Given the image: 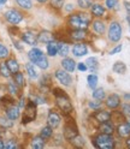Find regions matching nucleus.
I'll return each mask as SVG.
<instances>
[{
	"label": "nucleus",
	"instance_id": "423d86ee",
	"mask_svg": "<svg viewBox=\"0 0 130 149\" xmlns=\"http://www.w3.org/2000/svg\"><path fill=\"white\" fill-rule=\"evenodd\" d=\"M4 16H5V19L13 25L21 23L23 19V13L20 12L18 10H16V8H10V10H7Z\"/></svg>",
	"mask_w": 130,
	"mask_h": 149
},
{
	"label": "nucleus",
	"instance_id": "5701e85b",
	"mask_svg": "<svg viewBox=\"0 0 130 149\" xmlns=\"http://www.w3.org/2000/svg\"><path fill=\"white\" fill-rule=\"evenodd\" d=\"M54 40L53 39V35L50 33V31H41L39 35H38V42H41V43H47L50 41Z\"/></svg>",
	"mask_w": 130,
	"mask_h": 149
},
{
	"label": "nucleus",
	"instance_id": "bb28decb",
	"mask_svg": "<svg viewBox=\"0 0 130 149\" xmlns=\"http://www.w3.org/2000/svg\"><path fill=\"white\" fill-rule=\"evenodd\" d=\"M5 63H6L7 68L10 69V71H11L12 73H16V72H18V70H20V64H18V61H17L16 59L10 58V59H7Z\"/></svg>",
	"mask_w": 130,
	"mask_h": 149
},
{
	"label": "nucleus",
	"instance_id": "8fccbe9b",
	"mask_svg": "<svg viewBox=\"0 0 130 149\" xmlns=\"http://www.w3.org/2000/svg\"><path fill=\"white\" fill-rule=\"evenodd\" d=\"M124 6H125V10L128 11V13L130 15V3L129 1H125L124 3Z\"/></svg>",
	"mask_w": 130,
	"mask_h": 149
},
{
	"label": "nucleus",
	"instance_id": "3c124183",
	"mask_svg": "<svg viewBox=\"0 0 130 149\" xmlns=\"http://www.w3.org/2000/svg\"><path fill=\"white\" fill-rule=\"evenodd\" d=\"M125 144H127V147L130 149V136L129 137H127V141H125Z\"/></svg>",
	"mask_w": 130,
	"mask_h": 149
},
{
	"label": "nucleus",
	"instance_id": "f3484780",
	"mask_svg": "<svg viewBox=\"0 0 130 149\" xmlns=\"http://www.w3.org/2000/svg\"><path fill=\"white\" fill-rule=\"evenodd\" d=\"M62 66L64 70H66L68 72H73L75 69L77 68V65L75 63V60L71 59V58H64L62 61Z\"/></svg>",
	"mask_w": 130,
	"mask_h": 149
},
{
	"label": "nucleus",
	"instance_id": "6e6552de",
	"mask_svg": "<svg viewBox=\"0 0 130 149\" xmlns=\"http://www.w3.org/2000/svg\"><path fill=\"white\" fill-rule=\"evenodd\" d=\"M54 76L59 81V83H62V84L65 86V87H69L71 84V82H72L70 73H68V71L64 70V69L63 70H57L54 72Z\"/></svg>",
	"mask_w": 130,
	"mask_h": 149
},
{
	"label": "nucleus",
	"instance_id": "aec40b11",
	"mask_svg": "<svg viewBox=\"0 0 130 149\" xmlns=\"http://www.w3.org/2000/svg\"><path fill=\"white\" fill-rule=\"evenodd\" d=\"M6 117L10 118L11 120H16L18 117H20V107L11 105L10 107L6 108Z\"/></svg>",
	"mask_w": 130,
	"mask_h": 149
},
{
	"label": "nucleus",
	"instance_id": "f704fd0d",
	"mask_svg": "<svg viewBox=\"0 0 130 149\" xmlns=\"http://www.w3.org/2000/svg\"><path fill=\"white\" fill-rule=\"evenodd\" d=\"M69 53V45L65 42H59V48H58V54L62 57H66Z\"/></svg>",
	"mask_w": 130,
	"mask_h": 149
},
{
	"label": "nucleus",
	"instance_id": "6e6d98bb",
	"mask_svg": "<svg viewBox=\"0 0 130 149\" xmlns=\"http://www.w3.org/2000/svg\"><path fill=\"white\" fill-rule=\"evenodd\" d=\"M124 99H125V100H130V94H125V95H124Z\"/></svg>",
	"mask_w": 130,
	"mask_h": 149
},
{
	"label": "nucleus",
	"instance_id": "2f4dec72",
	"mask_svg": "<svg viewBox=\"0 0 130 149\" xmlns=\"http://www.w3.org/2000/svg\"><path fill=\"white\" fill-rule=\"evenodd\" d=\"M87 82H88V87L92 88V89H95L96 86H98V82H99V78L96 74H89L87 77Z\"/></svg>",
	"mask_w": 130,
	"mask_h": 149
},
{
	"label": "nucleus",
	"instance_id": "864d4df0",
	"mask_svg": "<svg viewBox=\"0 0 130 149\" xmlns=\"http://www.w3.org/2000/svg\"><path fill=\"white\" fill-rule=\"evenodd\" d=\"M3 148H5V144L3 143V141L0 139V149H3Z\"/></svg>",
	"mask_w": 130,
	"mask_h": 149
},
{
	"label": "nucleus",
	"instance_id": "c9c22d12",
	"mask_svg": "<svg viewBox=\"0 0 130 149\" xmlns=\"http://www.w3.org/2000/svg\"><path fill=\"white\" fill-rule=\"evenodd\" d=\"M11 71H10V69L7 68V65H6V63H3V64H0V74H1L3 77H10L11 76Z\"/></svg>",
	"mask_w": 130,
	"mask_h": 149
},
{
	"label": "nucleus",
	"instance_id": "5fc2aeb1",
	"mask_svg": "<svg viewBox=\"0 0 130 149\" xmlns=\"http://www.w3.org/2000/svg\"><path fill=\"white\" fill-rule=\"evenodd\" d=\"M36 1H38V3H41V4H43V3H47L48 0H36Z\"/></svg>",
	"mask_w": 130,
	"mask_h": 149
},
{
	"label": "nucleus",
	"instance_id": "a19ab883",
	"mask_svg": "<svg viewBox=\"0 0 130 149\" xmlns=\"http://www.w3.org/2000/svg\"><path fill=\"white\" fill-rule=\"evenodd\" d=\"M50 5L53 8H60L62 6H64V0H50Z\"/></svg>",
	"mask_w": 130,
	"mask_h": 149
},
{
	"label": "nucleus",
	"instance_id": "4c0bfd02",
	"mask_svg": "<svg viewBox=\"0 0 130 149\" xmlns=\"http://www.w3.org/2000/svg\"><path fill=\"white\" fill-rule=\"evenodd\" d=\"M77 4H78V6L81 8L86 10V8L92 7V5L94 4V3H93V0H77Z\"/></svg>",
	"mask_w": 130,
	"mask_h": 149
},
{
	"label": "nucleus",
	"instance_id": "13d9d810",
	"mask_svg": "<svg viewBox=\"0 0 130 149\" xmlns=\"http://www.w3.org/2000/svg\"><path fill=\"white\" fill-rule=\"evenodd\" d=\"M6 1H7V0H0V5H4Z\"/></svg>",
	"mask_w": 130,
	"mask_h": 149
},
{
	"label": "nucleus",
	"instance_id": "7ed1b4c3",
	"mask_svg": "<svg viewBox=\"0 0 130 149\" xmlns=\"http://www.w3.org/2000/svg\"><path fill=\"white\" fill-rule=\"evenodd\" d=\"M93 146L100 149H113L116 147V142L112 135L100 132L93 138Z\"/></svg>",
	"mask_w": 130,
	"mask_h": 149
},
{
	"label": "nucleus",
	"instance_id": "f03ea898",
	"mask_svg": "<svg viewBox=\"0 0 130 149\" xmlns=\"http://www.w3.org/2000/svg\"><path fill=\"white\" fill-rule=\"evenodd\" d=\"M53 94L55 96V104H57L58 108L64 112L65 114H70L71 112L73 111L72 104H71V100L69 99V96L65 94V93L58 88H55L53 90Z\"/></svg>",
	"mask_w": 130,
	"mask_h": 149
},
{
	"label": "nucleus",
	"instance_id": "412c9836",
	"mask_svg": "<svg viewBox=\"0 0 130 149\" xmlns=\"http://www.w3.org/2000/svg\"><path fill=\"white\" fill-rule=\"evenodd\" d=\"M90 11H92V15L96 17V18H100L105 15V7L100 4H93L92 7H90Z\"/></svg>",
	"mask_w": 130,
	"mask_h": 149
},
{
	"label": "nucleus",
	"instance_id": "dca6fc26",
	"mask_svg": "<svg viewBox=\"0 0 130 149\" xmlns=\"http://www.w3.org/2000/svg\"><path fill=\"white\" fill-rule=\"evenodd\" d=\"M92 28H93V31L98 35H103L106 30V26H105V23L100 19H95L92 22Z\"/></svg>",
	"mask_w": 130,
	"mask_h": 149
},
{
	"label": "nucleus",
	"instance_id": "393cba45",
	"mask_svg": "<svg viewBox=\"0 0 130 149\" xmlns=\"http://www.w3.org/2000/svg\"><path fill=\"white\" fill-rule=\"evenodd\" d=\"M45 142H46V139L42 138L41 136H36L33 138V141H31V148L34 149H42L45 147Z\"/></svg>",
	"mask_w": 130,
	"mask_h": 149
},
{
	"label": "nucleus",
	"instance_id": "b1692460",
	"mask_svg": "<svg viewBox=\"0 0 130 149\" xmlns=\"http://www.w3.org/2000/svg\"><path fill=\"white\" fill-rule=\"evenodd\" d=\"M112 70L118 74H124L127 72V65L123 61H116L112 66Z\"/></svg>",
	"mask_w": 130,
	"mask_h": 149
},
{
	"label": "nucleus",
	"instance_id": "09e8293b",
	"mask_svg": "<svg viewBox=\"0 0 130 149\" xmlns=\"http://www.w3.org/2000/svg\"><path fill=\"white\" fill-rule=\"evenodd\" d=\"M77 69L80 70V71H87V65H86V63H78L77 64Z\"/></svg>",
	"mask_w": 130,
	"mask_h": 149
},
{
	"label": "nucleus",
	"instance_id": "de8ad7c7",
	"mask_svg": "<svg viewBox=\"0 0 130 149\" xmlns=\"http://www.w3.org/2000/svg\"><path fill=\"white\" fill-rule=\"evenodd\" d=\"M120 51H122V45H118V46H116V47H115L113 49H111V51H110V55L117 54V53H119Z\"/></svg>",
	"mask_w": 130,
	"mask_h": 149
},
{
	"label": "nucleus",
	"instance_id": "79ce46f5",
	"mask_svg": "<svg viewBox=\"0 0 130 149\" xmlns=\"http://www.w3.org/2000/svg\"><path fill=\"white\" fill-rule=\"evenodd\" d=\"M71 142L73 143V146H75V147H83V146H85V141H83V138L80 137V136H76L73 139H71Z\"/></svg>",
	"mask_w": 130,
	"mask_h": 149
},
{
	"label": "nucleus",
	"instance_id": "a18cd8bd",
	"mask_svg": "<svg viewBox=\"0 0 130 149\" xmlns=\"http://www.w3.org/2000/svg\"><path fill=\"white\" fill-rule=\"evenodd\" d=\"M122 113L124 117H130V104H124L122 107Z\"/></svg>",
	"mask_w": 130,
	"mask_h": 149
},
{
	"label": "nucleus",
	"instance_id": "7c9ffc66",
	"mask_svg": "<svg viewBox=\"0 0 130 149\" xmlns=\"http://www.w3.org/2000/svg\"><path fill=\"white\" fill-rule=\"evenodd\" d=\"M13 82H15L20 88L24 87V83H25V82H24V76H23V73H21L20 71L16 72V73H13Z\"/></svg>",
	"mask_w": 130,
	"mask_h": 149
},
{
	"label": "nucleus",
	"instance_id": "1a4fd4ad",
	"mask_svg": "<svg viewBox=\"0 0 130 149\" xmlns=\"http://www.w3.org/2000/svg\"><path fill=\"white\" fill-rule=\"evenodd\" d=\"M60 122H62V118H60L59 113L57 111L51 109L48 113V117H47V125L51 126L52 129H57L60 125Z\"/></svg>",
	"mask_w": 130,
	"mask_h": 149
},
{
	"label": "nucleus",
	"instance_id": "58836bf2",
	"mask_svg": "<svg viewBox=\"0 0 130 149\" xmlns=\"http://www.w3.org/2000/svg\"><path fill=\"white\" fill-rule=\"evenodd\" d=\"M8 54H10V52H8L7 47L3 43H0V59H6L8 57Z\"/></svg>",
	"mask_w": 130,
	"mask_h": 149
},
{
	"label": "nucleus",
	"instance_id": "39448f33",
	"mask_svg": "<svg viewBox=\"0 0 130 149\" xmlns=\"http://www.w3.org/2000/svg\"><path fill=\"white\" fill-rule=\"evenodd\" d=\"M108 40L112 42H118L122 37V26L118 22H112L108 26Z\"/></svg>",
	"mask_w": 130,
	"mask_h": 149
},
{
	"label": "nucleus",
	"instance_id": "c756f323",
	"mask_svg": "<svg viewBox=\"0 0 130 149\" xmlns=\"http://www.w3.org/2000/svg\"><path fill=\"white\" fill-rule=\"evenodd\" d=\"M36 64V66L38 68H40L41 70H46V69H48V66H50V63H48V59H47V57L43 54L42 57L35 63Z\"/></svg>",
	"mask_w": 130,
	"mask_h": 149
},
{
	"label": "nucleus",
	"instance_id": "c85d7f7f",
	"mask_svg": "<svg viewBox=\"0 0 130 149\" xmlns=\"http://www.w3.org/2000/svg\"><path fill=\"white\" fill-rule=\"evenodd\" d=\"M106 94H105V90L104 88H95L93 89V97L95 100H99V101H103L105 99Z\"/></svg>",
	"mask_w": 130,
	"mask_h": 149
},
{
	"label": "nucleus",
	"instance_id": "9d476101",
	"mask_svg": "<svg viewBox=\"0 0 130 149\" xmlns=\"http://www.w3.org/2000/svg\"><path fill=\"white\" fill-rule=\"evenodd\" d=\"M93 117H94V119L100 124V123H104V122H108V120H111L112 114H111L110 112L105 111V109H99V111L96 109L94 112V114H93Z\"/></svg>",
	"mask_w": 130,
	"mask_h": 149
},
{
	"label": "nucleus",
	"instance_id": "37998d69",
	"mask_svg": "<svg viewBox=\"0 0 130 149\" xmlns=\"http://www.w3.org/2000/svg\"><path fill=\"white\" fill-rule=\"evenodd\" d=\"M0 125H3L4 127H11L12 126V122L10 118H0Z\"/></svg>",
	"mask_w": 130,
	"mask_h": 149
},
{
	"label": "nucleus",
	"instance_id": "2eb2a0df",
	"mask_svg": "<svg viewBox=\"0 0 130 149\" xmlns=\"http://www.w3.org/2000/svg\"><path fill=\"white\" fill-rule=\"evenodd\" d=\"M117 134L122 138L129 137L130 136V124L129 123H120L117 126Z\"/></svg>",
	"mask_w": 130,
	"mask_h": 149
},
{
	"label": "nucleus",
	"instance_id": "4468645a",
	"mask_svg": "<svg viewBox=\"0 0 130 149\" xmlns=\"http://www.w3.org/2000/svg\"><path fill=\"white\" fill-rule=\"evenodd\" d=\"M105 105H106V107H108V108H111V109H116V108H118L119 105H120V97H119L117 94L110 95V96L106 99V101H105Z\"/></svg>",
	"mask_w": 130,
	"mask_h": 149
},
{
	"label": "nucleus",
	"instance_id": "6ab92c4d",
	"mask_svg": "<svg viewBox=\"0 0 130 149\" xmlns=\"http://www.w3.org/2000/svg\"><path fill=\"white\" fill-rule=\"evenodd\" d=\"M58 48H59V42H57L55 40H52V41L47 42V46H46L47 54L50 55V57H54L55 54H58Z\"/></svg>",
	"mask_w": 130,
	"mask_h": 149
},
{
	"label": "nucleus",
	"instance_id": "0eeeda50",
	"mask_svg": "<svg viewBox=\"0 0 130 149\" xmlns=\"http://www.w3.org/2000/svg\"><path fill=\"white\" fill-rule=\"evenodd\" d=\"M76 136H78L77 126H76L73 120H69L64 126V137L66 138L68 141H71V139H73Z\"/></svg>",
	"mask_w": 130,
	"mask_h": 149
},
{
	"label": "nucleus",
	"instance_id": "ea45409f",
	"mask_svg": "<svg viewBox=\"0 0 130 149\" xmlns=\"http://www.w3.org/2000/svg\"><path fill=\"white\" fill-rule=\"evenodd\" d=\"M105 5L110 10H113V8H117L118 6V0H105Z\"/></svg>",
	"mask_w": 130,
	"mask_h": 149
},
{
	"label": "nucleus",
	"instance_id": "e433bc0d",
	"mask_svg": "<svg viewBox=\"0 0 130 149\" xmlns=\"http://www.w3.org/2000/svg\"><path fill=\"white\" fill-rule=\"evenodd\" d=\"M18 88L20 87H18L15 82H10L7 84V90H8V93H10L11 95H17L18 94Z\"/></svg>",
	"mask_w": 130,
	"mask_h": 149
},
{
	"label": "nucleus",
	"instance_id": "9b49d317",
	"mask_svg": "<svg viewBox=\"0 0 130 149\" xmlns=\"http://www.w3.org/2000/svg\"><path fill=\"white\" fill-rule=\"evenodd\" d=\"M70 39L73 41H83L87 39V30L86 29H72L70 31Z\"/></svg>",
	"mask_w": 130,
	"mask_h": 149
},
{
	"label": "nucleus",
	"instance_id": "603ef678",
	"mask_svg": "<svg viewBox=\"0 0 130 149\" xmlns=\"http://www.w3.org/2000/svg\"><path fill=\"white\" fill-rule=\"evenodd\" d=\"M66 6H68V7H66L68 11H71V10H72V5H71V4H69V5H66Z\"/></svg>",
	"mask_w": 130,
	"mask_h": 149
},
{
	"label": "nucleus",
	"instance_id": "4d7b16f0",
	"mask_svg": "<svg viewBox=\"0 0 130 149\" xmlns=\"http://www.w3.org/2000/svg\"><path fill=\"white\" fill-rule=\"evenodd\" d=\"M127 21H128V23H129V28H130V15L127 17Z\"/></svg>",
	"mask_w": 130,
	"mask_h": 149
},
{
	"label": "nucleus",
	"instance_id": "c03bdc74",
	"mask_svg": "<svg viewBox=\"0 0 130 149\" xmlns=\"http://www.w3.org/2000/svg\"><path fill=\"white\" fill-rule=\"evenodd\" d=\"M88 106H89L92 109H99V108L101 107V102H100L99 100H96V101H90L89 104H88Z\"/></svg>",
	"mask_w": 130,
	"mask_h": 149
},
{
	"label": "nucleus",
	"instance_id": "473e14b6",
	"mask_svg": "<svg viewBox=\"0 0 130 149\" xmlns=\"http://www.w3.org/2000/svg\"><path fill=\"white\" fill-rule=\"evenodd\" d=\"M52 135H53V129L51 127V126H45V127H42V130H41V134H40V136L42 137V138H45V139H50L51 137H52Z\"/></svg>",
	"mask_w": 130,
	"mask_h": 149
},
{
	"label": "nucleus",
	"instance_id": "bf43d9fd",
	"mask_svg": "<svg viewBox=\"0 0 130 149\" xmlns=\"http://www.w3.org/2000/svg\"><path fill=\"white\" fill-rule=\"evenodd\" d=\"M128 123H129V124H130V120H129V122H128Z\"/></svg>",
	"mask_w": 130,
	"mask_h": 149
},
{
	"label": "nucleus",
	"instance_id": "4be33fe9",
	"mask_svg": "<svg viewBox=\"0 0 130 149\" xmlns=\"http://www.w3.org/2000/svg\"><path fill=\"white\" fill-rule=\"evenodd\" d=\"M42 55H43V53H42L41 49H39V48H31L29 51V53H28V58H29V60L31 63L35 64L36 61H38L42 57Z\"/></svg>",
	"mask_w": 130,
	"mask_h": 149
},
{
	"label": "nucleus",
	"instance_id": "49530a36",
	"mask_svg": "<svg viewBox=\"0 0 130 149\" xmlns=\"http://www.w3.org/2000/svg\"><path fill=\"white\" fill-rule=\"evenodd\" d=\"M5 148H6V149H12V148H20V146H18L15 141H8V142L5 144Z\"/></svg>",
	"mask_w": 130,
	"mask_h": 149
},
{
	"label": "nucleus",
	"instance_id": "20e7f679",
	"mask_svg": "<svg viewBox=\"0 0 130 149\" xmlns=\"http://www.w3.org/2000/svg\"><path fill=\"white\" fill-rule=\"evenodd\" d=\"M36 105L35 102H33L31 100L28 101V104L25 106V109H24V114H23V124H28L33 122V120H35L36 118V112H38V109H36Z\"/></svg>",
	"mask_w": 130,
	"mask_h": 149
},
{
	"label": "nucleus",
	"instance_id": "ddd939ff",
	"mask_svg": "<svg viewBox=\"0 0 130 149\" xmlns=\"http://www.w3.org/2000/svg\"><path fill=\"white\" fill-rule=\"evenodd\" d=\"M22 40L24 43L29 45V46H34L36 45V42H38V35H36L34 31H25L22 34Z\"/></svg>",
	"mask_w": 130,
	"mask_h": 149
},
{
	"label": "nucleus",
	"instance_id": "cd10ccee",
	"mask_svg": "<svg viewBox=\"0 0 130 149\" xmlns=\"http://www.w3.org/2000/svg\"><path fill=\"white\" fill-rule=\"evenodd\" d=\"M86 65H87V68L90 70V71H95L98 68H99V61L95 57H90L86 60Z\"/></svg>",
	"mask_w": 130,
	"mask_h": 149
},
{
	"label": "nucleus",
	"instance_id": "f8f14e48",
	"mask_svg": "<svg viewBox=\"0 0 130 149\" xmlns=\"http://www.w3.org/2000/svg\"><path fill=\"white\" fill-rule=\"evenodd\" d=\"M88 53V47L86 43H82V42H78L76 45H73L72 47V54L75 57H85V55Z\"/></svg>",
	"mask_w": 130,
	"mask_h": 149
},
{
	"label": "nucleus",
	"instance_id": "a878e982",
	"mask_svg": "<svg viewBox=\"0 0 130 149\" xmlns=\"http://www.w3.org/2000/svg\"><path fill=\"white\" fill-rule=\"evenodd\" d=\"M25 69H27V73H28V76H29L31 79H35V78H38V71H36V68L34 66V63H28L25 65Z\"/></svg>",
	"mask_w": 130,
	"mask_h": 149
},
{
	"label": "nucleus",
	"instance_id": "f257e3e1",
	"mask_svg": "<svg viewBox=\"0 0 130 149\" xmlns=\"http://www.w3.org/2000/svg\"><path fill=\"white\" fill-rule=\"evenodd\" d=\"M90 17L87 13H72L68 18V25L71 29H87L90 24Z\"/></svg>",
	"mask_w": 130,
	"mask_h": 149
},
{
	"label": "nucleus",
	"instance_id": "a211bd4d",
	"mask_svg": "<svg viewBox=\"0 0 130 149\" xmlns=\"http://www.w3.org/2000/svg\"><path fill=\"white\" fill-rule=\"evenodd\" d=\"M99 132H103V134H108V135H112L115 132V126L112 125V123H110V120L108 122H104V123H100L99 127Z\"/></svg>",
	"mask_w": 130,
	"mask_h": 149
},
{
	"label": "nucleus",
	"instance_id": "72a5a7b5",
	"mask_svg": "<svg viewBox=\"0 0 130 149\" xmlns=\"http://www.w3.org/2000/svg\"><path fill=\"white\" fill-rule=\"evenodd\" d=\"M17 5L24 8V10H30L33 7V0H16Z\"/></svg>",
	"mask_w": 130,
	"mask_h": 149
}]
</instances>
